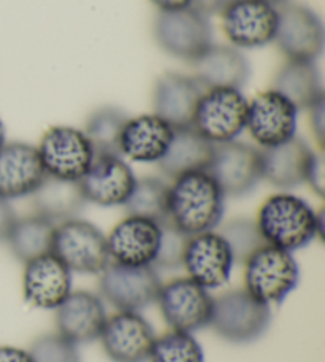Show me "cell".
Wrapping results in <instances>:
<instances>
[{"label": "cell", "instance_id": "obj_42", "mask_svg": "<svg viewBox=\"0 0 325 362\" xmlns=\"http://www.w3.org/2000/svg\"><path fill=\"white\" fill-rule=\"evenodd\" d=\"M5 144H6V129L2 118H0V148H2Z\"/></svg>", "mask_w": 325, "mask_h": 362}, {"label": "cell", "instance_id": "obj_35", "mask_svg": "<svg viewBox=\"0 0 325 362\" xmlns=\"http://www.w3.org/2000/svg\"><path fill=\"white\" fill-rule=\"evenodd\" d=\"M187 235L168 223L162 224V237L158 256H155L154 267L155 269H178L183 266V256L187 243Z\"/></svg>", "mask_w": 325, "mask_h": 362}, {"label": "cell", "instance_id": "obj_33", "mask_svg": "<svg viewBox=\"0 0 325 362\" xmlns=\"http://www.w3.org/2000/svg\"><path fill=\"white\" fill-rule=\"evenodd\" d=\"M235 257V264H243L254 251L265 243L254 219L237 218L219 230Z\"/></svg>", "mask_w": 325, "mask_h": 362}, {"label": "cell", "instance_id": "obj_36", "mask_svg": "<svg viewBox=\"0 0 325 362\" xmlns=\"http://www.w3.org/2000/svg\"><path fill=\"white\" fill-rule=\"evenodd\" d=\"M305 183H308L317 196L324 197L325 192V172H324V154L322 151H314L311 156Z\"/></svg>", "mask_w": 325, "mask_h": 362}, {"label": "cell", "instance_id": "obj_39", "mask_svg": "<svg viewBox=\"0 0 325 362\" xmlns=\"http://www.w3.org/2000/svg\"><path fill=\"white\" fill-rule=\"evenodd\" d=\"M233 2H237V0H194L192 6L210 18L214 15H223Z\"/></svg>", "mask_w": 325, "mask_h": 362}, {"label": "cell", "instance_id": "obj_4", "mask_svg": "<svg viewBox=\"0 0 325 362\" xmlns=\"http://www.w3.org/2000/svg\"><path fill=\"white\" fill-rule=\"evenodd\" d=\"M248 102L242 89L206 88L195 107L191 127L213 145L235 141L246 131Z\"/></svg>", "mask_w": 325, "mask_h": 362}, {"label": "cell", "instance_id": "obj_26", "mask_svg": "<svg viewBox=\"0 0 325 362\" xmlns=\"http://www.w3.org/2000/svg\"><path fill=\"white\" fill-rule=\"evenodd\" d=\"M214 148L206 139L189 127L175 129V135L170 146L158 165L165 177L172 180L189 172L210 169Z\"/></svg>", "mask_w": 325, "mask_h": 362}, {"label": "cell", "instance_id": "obj_31", "mask_svg": "<svg viewBox=\"0 0 325 362\" xmlns=\"http://www.w3.org/2000/svg\"><path fill=\"white\" fill-rule=\"evenodd\" d=\"M168 185L155 177L136 178L132 194L126 202L127 215L143 216L167 223Z\"/></svg>", "mask_w": 325, "mask_h": 362}, {"label": "cell", "instance_id": "obj_14", "mask_svg": "<svg viewBox=\"0 0 325 362\" xmlns=\"http://www.w3.org/2000/svg\"><path fill=\"white\" fill-rule=\"evenodd\" d=\"M235 257L219 230L201 232L187 238L183 266L186 276L208 291H214L229 283Z\"/></svg>", "mask_w": 325, "mask_h": 362}, {"label": "cell", "instance_id": "obj_12", "mask_svg": "<svg viewBox=\"0 0 325 362\" xmlns=\"http://www.w3.org/2000/svg\"><path fill=\"white\" fill-rule=\"evenodd\" d=\"M223 32L237 49H259L275 43L278 6L265 0H237L223 15Z\"/></svg>", "mask_w": 325, "mask_h": 362}, {"label": "cell", "instance_id": "obj_23", "mask_svg": "<svg viewBox=\"0 0 325 362\" xmlns=\"http://www.w3.org/2000/svg\"><path fill=\"white\" fill-rule=\"evenodd\" d=\"M206 88L191 75L165 74L153 88V110L173 129L189 127L200 95Z\"/></svg>", "mask_w": 325, "mask_h": 362}, {"label": "cell", "instance_id": "obj_19", "mask_svg": "<svg viewBox=\"0 0 325 362\" xmlns=\"http://www.w3.org/2000/svg\"><path fill=\"white\" fill-rule=\"evenodd\" d=\"M73 291V274L53 253L24 264L23 296L30 307L56 310Z\"/></svg>", "mask_w": 325, "mask_h": 362}, {"label": "cell", "instance_id": "obj_37", "mask_svg": "<svg viewBox=\"0 0 325 362\" xmlns=\"http://www.w3.org/2000/svg\"><path fill=\"white\" fill-rule=\"evenodd\" d=\"M309 113V126H311V132L314 134V137L319 144L321 148H324V141H325V97L322 100L314 103L313 107L307 110Z\"/></svg>", "mask_w": 325, "mask_h": 362}, {"label": "cell", "instance_id": "obj_24", "mask_svg": "<svg viewBox=\"0 0 325 362\" xmlns=\"http://www.w3.org/2000/svg\"><path fill=\"white\" fill-rule=\"evenodd\" d=\"M313 153L307 141L298 135L281 145L260 150L262 178L278 189H294L305 183Z\"/></svg>", "mask_w": 325, "mask_h": 362}, {"label": "cell", "instance_id": "obj_1", "mask_svg": "<svg viewBox=\"0 0 325 362\" xmlns=\"http://www.w3.org/2000/svg\"><path fill=\"white\" fill-rule=\"evenodd\" d=\"M225 199L208 170L184 173L168 185L167 223L187 237L216 230L224 219Z\"/></svg>", "mask_w": 325, "mask_h": 362}, {"label": "cell", "instance_id": "obj_41", "mask_svg": "<svg viewBox=\"0 0 325 362\" xmlns=\"http://www.w3.org/2000/svg\"><path fill=\"white\" fill-rule=\"evenodd\" d=\"M159 11H177L192 6L194 0H149Z\"/></svg>", "mask_w": 325, "mask_h": 362}, {"label": "cell", "instance_id": "obj_6", "mask_svg": "<svg viewBox=\"0 0 325 362\" xmlns=\"http://www.w3.org/2000/svg\"><path fill=\"white\" fill-rule=\"evenodd\" d=\"M271 307L254 299L246 289H230L214 297L210 327L230 344H252L266 332Z\"/></svg>", "mask_w": 325, "mask_h": 362}, {"label": "cell", "instance_id": "obj_40", "mask_svg": "<svg viewBox=\"0 0 325 362\" xmlns=\"http://www.w3.org/2000/svg\"><path fill=\"white\" fill-rule=\"evenodd\" d=\"M0 362H35L29 350L13 345H0Z\"/></svg>", "mask_w": 325, "mask_h": 362}, {"label": "cell", "instance_id": "obj_30", "mask_svg": "<svg viewBox=\"0 0 325 362\" xmlns=\"http://www.w3.org/2000/svg\"><path fill=\"white\" fill-rule=\"evenodd\" d=\"M127 118V113L118 107H100L89 115L83 131L95 154H119V139Z\"/></svg>", "mask_w": 325, "mask_h": 362}, {"label": "cell", "instance_id": "obj_8", "mask_svg": "<svg viewBox=\"0 0 325 362\" xmlns=\"http://www.w3.org/2000/svg\"><path fill=\"white\" fill-rule=\"evenodd\" d=\"M47 177L80 181L95 159V150L83 129L53 126L37 146Z\"/></svg>", "mask_w": 325, "mask_h": 362}, {"label": "cell", "instance_id": "obj_13", "mask_svg": "<svg viewBox=\"0 0 325 362\" xmlns=\"http://www.w3.org/2000/svg\"><path fill=\"white\" fill-rule=\"evenodd\" d=\"M324 24L314 10L289 4L278 8L275 43L288 61L316 62L324 51Z\"/></svg>", "mask_w": 325, "mask_h": 362}, {"label": "cell", "instance_id": "obj_17", "mask_svg": "<svg viewBox=\"0 0 325 362\" xmlns=\"http://www.w3.org/2000/svg\"><path fill=\"white\" fill-rule=\"evenodd\" d=\"M162 224L154 219L127 215L107 235L110 261L121 266L154 267Z\"/></svg>", "mask_w": 325, "mask_h": 362}, {"label": "cell", "instance_id": "obj_7", "mask_svg": "<svg viewBox=\"0 0 325 362\" xmlns=\"http://www.w3.org/2000/svg\"><path fill=\"white\" fill-rule=\"evenodd\" d=\"M51 253L59 257L71 274L80 275H99L112 262L107 235L81 218L56 224Z\"/></svg>", "mask_w": 325, "mask_h": 362}, {"label": "cell", "instance_id": "obj_28", "mask_svg": "<svg viewBox=\"0 0 325 362\" xmlns=\"http://www.w3.org/2000/svg\"><path fill=\"white\" fill-rule=\"evenodd\" d=\"M273 89L294 103L298 112L309 110L324 99L322 78L316 62L285 61L275 75Z\"/></svg>", "mask_w": 325, "mask_h": 362}, {"label": "cell", "instance_id": "obj_18", "mask_svg": "<svg viewBox=\"0 0 325 362\" xmlns=\"http://www.w3.org/2000/svg\"><path fill=\"white\" fill-rule=\"evenodd\" d=\"M136 183L135 172L119 154H95L80 180L86 202L99 206H124Z\"/></svg>", "mask_w": 325, "mask_h": 362}, {"label": "cell", "instance_id": "obj_10", "mask_svg": "<svg viewBox=\"0 0 325 362\" xmlns=\"http://www.w3.org/2000/svg\"><path fill=\"white\" fill-rule=\"evenodd\" d=\"M100 297L118 312H141L158 299L162 280L158 269L110 262L99 274Z\"/></svg>", "mask_w": 325, "mask_h": 362}, {"label": "cell", "instance_id": "obj_32", "mask_svg": "<svg viewBox=\"0 0 325 362\" xmlns=\"http://www.w3.org/2000/svg\"><path fill=\"white\" fill-rule=\"evenodd\" d=\"M148 362H205V353L194 334L170 329L155 337Z\"/></svg>", "mask_w": 325, "mask_h": 362}, {"label": "cell", "instance_id": "obj_11", "mask_svg": "<svg viewBox=\"0 0 325 362\" xmlns=\"http://www.w3.org/2000/svg\"><path fill=\"white\" fill-rule=\"evenodd\" d=\"M298 116L300 112L294 103L271 88L248 102L246 131L260 150H265L295 137Z\"/></svg>", "mask_w": 325, "mask_h": 362}, {"label": "cell", "instance_id": "obj_16", "mask_svg": "<svg viewBox=\"0 0 325 362\" xmlns=\"http://www.w3.org/2000/svg\"><path fill=\"white\" fill-rule=\"evenodd\" d=\"M155 337L141 312H116L108 315L99 340L112 362H148Z\"/></svg>", "mask_w": 325, "mask_h": 362}, {"label": "cell", "instance_id": "obj_38", "mask_svg": "<svg viewBox=\"0 0 325 362\" xmlns=\"http://www.w3.org/2000/svg\"><path fill=\"white\" fill-rule=\"evenodd\" d=\"M16 219L18 216L10 200L0 197V243H6V240H8L10 232L13 226H15Z\"/></svg>", "mask_w": 325, "mask_h": 362}, {"label": "cell", "instance_id": "obj_25", "mask_svg": "<svg viewBox=\"0 0 325 362\" xmlns=\"http://www.w3.org/2000/svg\"><path fill=\"white\" fill-rule=\"evenodd\" d=\"M194 66V76L205 88L242 89L251 76L249 61L242 51L223 45H213Z\"/></svg>", "mask_w": 325, "mask_h": 362}, {"label": "cell", "instance_id": "obj_20", "mask_svg": "<svg viewBox=\"0 0 325 362\" xmlns=\"http://www.w3.org/2000/svg\"><path fill=\"white\" fill-rule=\"evenodd\" d=\"M47 178L37 146L25 141H6L0 148V197L24 199Z\"/></svg>", "mask_w": 325, "mask_h": 362}, {"label": "cell", "instance_id": "obj_21", "mask_svg": "<svg viewBox=\"0 0 325 362\" xmlns=\"http://www.w3.org/2000/svg\"><path fill=\"white\" fill-rule=\"evenodd\" d=\"M56 327L75 345L90 344L99 340L103 325L108 318L105 302L90 291H71L56 310Z\"/></svg>", "mask_w": 325, "mask_h": 362}, {"label": "cell", "instance_id": "obj_15", "mask_svg": "<svg viewBox=\"0 0 325 362\" xmlns=\"http://www.w3.org/2000/svg\"><path fill=\"white\" fill-rule=\"evenodd\" d=\"M208 172L216 180L225 197H243L262 181L260 148L242 141L216 145Z\"/></svg>", "mask_w": 325, "mask_h": 362}, {"label": "cell", "instance_id": "obj_5", "mask_svg": "<svg viewBox=\"0 0 325 362\" xmlns=\"http://www.w3.org/2000/svg\"><path fill=\"white\" fill-rule=\"evenodd\" d=\"M154 40L175 59L195 64L213 47L210 18L194 6L177 11H159L154 19Z\"/></svg>", "mask_w": 325, "mask_h": 362}, {"label": "cell", "instance_id": "obj_9", "mask_svg": "<svg viewBox=\"0 0 325 362\" xmlns=\"http://www.w3.org/2000/svg\"><path fill=\"white\" fill-rule=\"evenodd\" d=\"M155 303L162 318L175 331L194 334L211 325L214 297L189 276L162 283Z\"/></svg>", "mask_w": 325, "mask_h": 362}, {"label": "cell", "instance_id": "obj_29", "mask_svg": "<svg viewBox=\"0 0 325 362\" xmlns=\"http://www.w3.org/2000/svg\"><path fill=\"white\" fill-rule=\"evenodd\" d=\"M56 224L40 215L18 218L10 232L8 243L11 255L19 262H29L35 257L51 253Z\"/></svg>", "mask_w": 325, "mask_h": 362}, {"label": "cell", "instance_id": "obj_3", "mask_svg": "<svg viewBox=\"0 0 325 362\" xmlns=\"http://www.w3.org/2000/svg\"><path fill=\"white\" fill-rule=\"evenodd\" d=\"M243 289L268 307L283 303L300 281V266L294 253L266 243L243 262Z\"/></svg>", "mask_w": 325, "mask_h": 362}, {"label": "cell", "instance_id": "obj_43", "mask_svg": "<svg viewBox=\"0 0 325 362\" xmlns=\"http://www.w3.org/2000/svg\"><path fill=\"white\" fill-rule=\"evenodd\" d=\"M265 2H268V4H271V5L278 6V5H284L285 2H288V0H265Z\"/></svg>", "mask_w": 325, "mask_h": 362}, {"label": "cell", "instance_id": "obj_27", "mask_svg": "<svg viewBox=\"0 0 325 362\" xmlns=\"http://www.w3.org/2000/svg\"><path fill=\"white\" fill-rule=\"evenodd\" d=\"M37 215L59 224L67 219L78 218L86 206V197L80 181H67L47 177L38 189L32 194Z\"/></svg>", "mask_w": 325, "mask_h": 362}, {"label": "cell", "instance_id": "obj_2", "mask_svg": "<svg viewBox=\"0 0 325 362\" xmlns=\"http://www.w3.org/2000/svg\"><path fill=\"white\" fill-rule=\"evenodd\" d=\"M254 221L266 245L290 253L324 237V210L316 211L307 199L289 191L266 197Z\"/></svg>", "mask_w": 325, "mask_h": 362}, {"label": "cell", "instance_id": "obj_22", "mask_svg": "<svg viewBox=\"0 0 325 362\" xmlns=\"http://www.w3.org/2000/svg\"><path fill=\"white\" fill-rule=\"evenodd\" d=\"M175 129L154 113L127 118L119 139V154L138 164H158L165 156Z\"/></svg>", "mask_w": 325, "mask_h": 362}, {"label": "cell", "instance_id": "obj_34", "mask_svg": "<svg viewBox=\"0 0 325 362\" xmlns=\"http://www.w3.org/2000/svg\"><path fill=\"white\" fill-rule=\"evenodd\" d=\"M35 362H81L78 345L61 334H47L32 341L29 348Z\"/></svg>", "mask_w": 325, "mask_h": 362}]
</instances>
